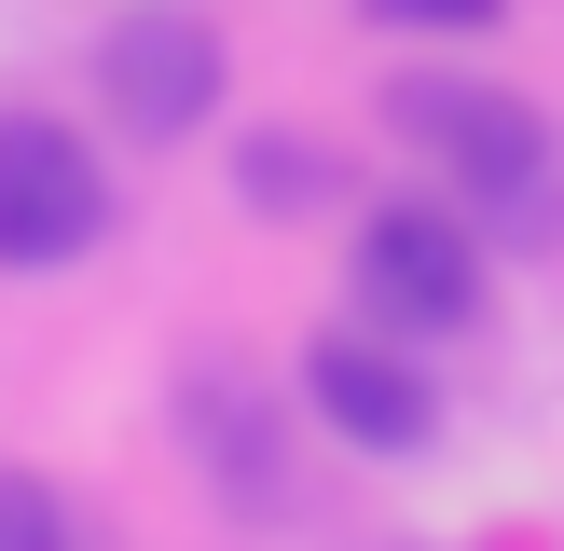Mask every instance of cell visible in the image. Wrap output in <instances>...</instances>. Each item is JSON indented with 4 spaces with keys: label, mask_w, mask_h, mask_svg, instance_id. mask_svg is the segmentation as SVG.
Listing matches in <instances>:
<instances>
[{
    "label": "cell",
    "mask_w": 564,
    "mask_h": 551,
    "mask_svg": "<svg viewBox=\"0 0 564 551\" xmlns=\"http://www.w3.org/2000/svg\"><path fill=\"white\" fill-rule=\"evenodd\" d=\"M482 220L468 207H441V193H386L372 220H358V248H345V290H358V317L372 331H400V345H441V331H468L482 317Z\"/></svg>",
    "instance_id": "6da1fadb"
},
{
    "label": "cell",
    "mask_w": 564,
    "mask_h": 551,
    "mask_svg": "<svg viewBox=\"0 0 564 551\" xmlns=\"http://www.w3.org/2000/svg\"><path fill=\"white\" fill-rule=\"evenodd\" d=\"M110 248V165L55 110H0V276H69Z\"/></svg>",
    "instance_id": "7a4b0ae2"
},
{
    "label": "cell",
    "mask_w": 564,
    "mask_h": 551,
    "mask_svg": "<svg viewBox=\"0 0 564 551\" xmlns=\"http://www.w3.org/2000/svg\"><path fill=\"white\" fill-rule=\"evenodd\" d=\"M220 83H235V55H220V28L180 14V0H138V14L97 28V110L124 138H152V152H180V138L220 125Z\"/></svg>",
    "instance_id": "3957f363"
},
{
    "label": "cell",
    "mask_w": 564,
    "mask_h": 551,
    "mask_svg": "<svg viewBox=\"0 0 564 551\" xmlns=\"http://www.w3.org/2000/svg\"><path fill=\"white\" fill-rule=\"evenodd\" d=\"M386 125L427 138L441 165H455L482 207H523V193H551V110L510 97V83H468V69H413L386 83Z\"/></svg>",
    "instance_id": "277c9868"
},
{
    "label": "cell",
    "mask_w": 564,
    "mask_h": 551,
    "mask_svg": "<svg viewBox=\"0 0 564 551\" xmlns=\"http://www.w3.org/2000/svg\"><path fill=\"white\" fill-rule=\"evenodd\" d=\"M303 400H317V428L358 441V455H427L441 441V372L400 331H372V317H330L317 345H303Z\"/></svg>",
    "instance_id": "5b68a950"
},
{
    "label": "cell",
    "mask_w": 564,
    "mask_h": 551,
    "mask_svg": "<svg viewBox=\"0 0 564 551\" xmlns=\"http://www.w3.org/2000/svg\"><path fill=\"white\" fill-rule=\"evenodd\" d=\"M180 441L207 455V496L235 523H290V428H275L248 358H193L180 372Z\"/></svg>",
    "instance_id": "8992f818"
},
{
    "label": "cell",
    "mask_w": 564,
    "mask_h": 551,
    "mask_svg": "<svg viewBox=\"0 0 564 551\" xmlns=\"http://www.w3.org/2000/svg\"><path fill=\"white\" fill-rule=\"evenodd\" d=\"M235 193H248L262 220H275V207L303 220V207H330V152H317V138H290V125H275V138H248V152H235Z\"/></svg>",
    "instance_id": "52a82bcc"
},
{
    "label": "cell",
    "mask_w": 564,
    "mask_h": 551,
    "mask_svg": "<svg viewBox=\"0 0 564 551\" xmlns=\"http://www.w3.org/2000/svg\"><path fill=\"white\" fill-rule=\"evenodd\" d=\"M0 551H69V510L42 468H0Z\"/></svg>",
    "instance_id": "ba28073f"
},
{
    "label": "cell",
    "mask_w": 564,
    "mask_h": 551,
    "mask_svg": "<svg viewBox=\"0 0 564 551\" xmlns=\"http://www.w3.org/2000/svg\"><path fill=\"white\" fill-rule=\"evenodd\" d=\"M510 0H372V28H413V42H468V28H496Z\"/></svg>",
    "instance_id": "9c48e42d"
}]
</instances>
